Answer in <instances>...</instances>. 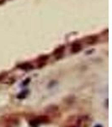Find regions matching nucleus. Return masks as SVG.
<instances>
[{"instance_id": "f257e3e1", "label": "nucleus", "mask_w": 112, "mask_h": 127, "mask_svg": "<svg viewBox=\"0 0 112 127\" xmlns=\"http://www.w3.org/2000/svg\"><path fill=\"white\" fill-rule=\"evenodd\" d=\"M35 120L39 123V124H40V123H47V122H49L50 119H49L48 116H46V115H40V116H38L37 118H36Z\"/></svg>"}, {"instance_id": "f03ea898", "label": "nucleus", "mask_w": 112, "mask_h": 127, "mask_svg": "<svg viewBox=\"0 0 112 127\" xmlns=\"http://www.w3.org/2000/svg\"><path fill=\"white\" fill-rule=\"evenodd\" d=\"M82 49V47L81 45L78 43V42H75V43L73 44L72 46V52L73 53H78Z\"/></svg>"}, {"instance_id": "7ed1b4c3", "label": "nucleus", "mask_w": 112, "mask_h": 127, "mask_svg": "<svg viewBox=\"0 0 112 127\" xmlns=\"http://www.w3.org/2000/svg\"><path fill=\"white\" fill-rule=\"evenodd\" d=\"M19 67L21 69H32V65H30V64H21V65H19Z\"/></svg>"}, {"instance_id": "20e7f679", "label": "nucleus", "mask_w": 112, "mask_h": 127, "mask_svg": "<svg viewBox=\"0 0 112 127\" xmlns=\"http://www.w3.org/2000/svg\"><path fill=\"white\" fill-rule=\"evenodd\" d=\"M96 42V37L95 36H89V37L87 38V42L89 44H91V43H94Z\"/></svg>"}, {"instance_id": "39448f33", "label": "nucleus", "mask_w": 112, "mask_h": 127, "mask_svg": "<svg viewBox=\"0 0 112 127\" xmlns=\"http://www.w3.org/2000/svg\"><path fill=\"white\" fill-rule=\"evenodd\" d=\"M30 126L31 127H38L39 126V123L36 121V120H32L30 121Z\"/></svg>"}, {"instance_id": "423d86ee", "label": "nucleus", "mask_w": 112, "mask_h": 127, "mask_svg": "<svg viewBox=\"0 0 112 127\" xmlns=\"http://www.w3.org/2000/svg\"><path fill=\"white\" fill-rule=\"evenodd\" d=\"M27 93H28L27 91L23 92V93H19V95H18V98H24V97H26V94H27Z\"/></svg>"}, {"instance_id": "0eeeda50", "label": "nucleus", "mask_w": 112, "mask_h": 127, "mask_svg": "<svg viewBox=\"0 0 112 127\" xmlns=\"http://www.w3.org/2000/svg\"><path fill=\"white\" fill-rule=\"evenodd\" d=\"M63 49H64L63 47H61V48H57V49H56V50L54 52V54H57V53H58V54H62V52H63Z\"/></svg>"}, {"instance_id": "6e6552de", "label": "nucleus", "mask_w": 112, "mask_h": 127, "mask_svg": "<svg viewBox=\"0 0 112 127\" xmlns=\"http://www.w3.org/2000/svg\"><path fill=\"white\" fill-rule=\"evenodd\" d=\"M5 2V0H0V4H2L3 3H4Z\"/></svg>"}, {"instance_id": "1a4fd4ad", "label": "nucleus", "mask_w": 112, "mask_h": 127, "mask_svg": "<svg viewBox=\"0 0 112 127\" xmlns=\"http://www.w3.org/2000/svg\"><path fill=\"white\" fill-rule=\"evenodd\" d=\"M94 127H103V126H101V125H96V126H95Z\"/></svg>"}, {"instance_id": "9d476101", "label": "nucleus", "mask_w": 112, "mask_h": 127, "mask_svg": "<svg viewBox=\"0 0 112 127\" xmlns=\"http://www.w3.org/2000/svg\"><path fill=\"white\" fill-rule=\"evenodd\" d=\"M69 127H77V126H69Z\"/></svg>"}]
</instances>
